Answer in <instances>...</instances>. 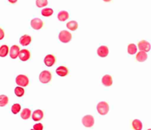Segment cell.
<instances>
[{"instance_id": "6da1fadb", "label": "cell", "mask_w": 151, "mask_h": 130, "mask_svg": "<svg viewBox=\"0 0 151 130\" xmlns=\"http://www.w3.org/2000/svg\"><path fill=\"white\" fill-rule=\"evenodd\" d=\"M98 113L101 115H106L109 111V105L107 102L102 101L99 102L96 106Z\"/></svg>"}, {"instance_id": "7a4b0ae2", "label": "cell", "mask_w": 151, "mask_h": 130, "mask_svg": "<svg viewBox=\"0 0 151 130\" xmlns=\"http://www.w3.org/2000/svg\"><path fill=\"white\" fill-rule=\"evenodd\" d=\"M59 39L63 43H67L72 39V34L68 30H62L59 34Z\"/></svg>"}, {"instance_id": "3957f363", "label": "cell", "mask_w": 151, "mask_h": 130, "mask_svg": "<svg viewBox=\"0 0 151 130\" xmlns=\"http://www.w3.org/2000/svg\"><path fill=\"white\" fill-rule=\"evenodd\" d=\"M39 81L43 84H47L52 79V74L49 71H42L39 74Z\"/></svg>"}, {"instance_id": "277c9868", "label": "cell", "mask_w": 151, "mask_h": 130, "mask_svg": "<svg viewBox=\"0 0 151 130\" xmlns=\"http://www.w3.org/2000/svg\"><path fill=\"white\" fill-rule=\"evenodd\" d=\"M16 83L19 86L21 87H26L29 84V78L26 75L19 74L16 78Z\"/></svg>"}, {"instance_id": "5b68a950", "label": "cell", "mask_w": 151, "mask_h": 130, "mask_svg": "<svg viewBox=\"0 0 151 130\" xmlns=\"http://www.w3.org/2000/svg\"><path fill=\"white\" fill-rule=\"evenodd\" d=\"M82 124L87 128H91L94 125V118L93 116L90 115H85V116L83 117L82 120Z\"/></svg>"}, {"instance_id": "8992f818", "label": "cell", "mask_w": 151, "mask_h": 130, "mask_svg": "<svg viewBox=\"0 0 151 130\" xmlns=\"http://www.w3.org/2000/svg\"><path fill=\"white\" fill-rule=\"evenodd\" d=\"M44 26V23L42 20L39 18L33 19L30 22V26L34 30H40Z\"/></svg>"}, {"instance_id": "52a82bcc", "label": "cell", "mask_w": 151, "mask_h": 130, "mask_svg": "<svg viewBox=\"0 0 151 130\" xmlns=\"http://www.w3.org/2000/svg\"><path fill=\"white\" fill-rule=\"evenodd\" d=\"M138 48L140 51L148 52L151 48V45L149 42L146 40H141L138 43Z\"/></svg>"}, {"instance_id": "ba28073f", "label": "cell", "mask_w": 151, "mask_h": 130, "mask_svg": "<svg viewBox=\"0 0 151 130\" xmlns=\"http://www.w3.org/2000/svg\"><path fill=\"white\" fill-rule=\"evenodd\" d=\"M19 52H20V48H19V47L18 46H16V45L12 46L10 49V51H9L10 58H12V59H16L19 57Z\"/></svg>"}, {"instance_id": "9c48e42d", "label": "cell", "mask_w": 151, "mask_h": 130, "mask_svg": "<svg viewBox=\"0 0 151 130\" xmlns=\"http://www.w3.org/2000/svg\"><path fill=\"white\" fill-rule=\"evenodd\" d=\"M56 63V57L52 54H47L44 59V63L47 67H51Z\"/></svg>"}, {"instance_id": "30bf717a", "label": "cell", "mask_w": 151, "mask_h": 130, "mask_svg": "<svg viewBox=\"0 0 151 130\" xmlns=\"http://www.w3.org/2000/svg\"><path fill=\"white\" fill-rule=\"evenodd\" d=\"M19 57L20 59V60L25 62L27 61L30 57V52L27 49H22L21 50L19 54Z\"/></svg>"}, {"instance_id": "8fae6325", "label": "cell", "mask_w": 151, "mask_h": 130, "mask_svg": "<svg viewBox=\"0 0 151 130\" xmlns=\"http://www.w3.org/2000/svg\"><path fill=\"white\" fill-rule=\"evenodd\" d=\"M109 54V49L108 46H101L97 49V54L100 57H106Z\"/></svg>"}, {"instance_id": "7c38bea8", "label": "cell", "mask_w": 151, "mask_h": 130, "mask_svg": "<svg viewBox=\"0 0 151 130\" xmlns=\"http://www.w3.org/2000/svg\"><path fill=\"white\" fill-rule=\"evenodd\" d=\"M31 41H32L31 37L29 35H27V34H25V35H23L22 37H20V39H19V43H20L21 46H27L30 44Z\"/></svg>"}, {"instance_id": "4fadbf2b", "label": "cell", "mask_w": 151, "mask_h": 130, "mask_svg": "<svg viewBox=\"0 0 151 130\" xmlns=\"http://www.w3.org/2000/svg\"><path fill=\"white\" fill-rule=\"evenodd\" d=\"M44 117V112L40 109H36L32 113V119L34 121H39Z\"/></svg>"}, {"instance_id": "5bb4252c", "label": "cell", "mask_w": 151, "mask_h": 130, "mask_svg": "<svg viewBox=\"0 0 151 130\" xmlns=\"http://www.w3.org/2000/svg\"><path fill=\"white\" fill-rule=\"evenodd\" d=\"M102 84L104 86H107V87L112 86L113 78L111 77V75H110V74H105V75H104L102 79Z\"/></svg>"}, {"instance_id": "9a60e30c", "label": "cell", "mask_w": 151, "mask_h": 130, "mask_svg": "<svg viewBox=\"0 0 151 130\" xmlns=\"http://www.w3.org/2000/svg\"><path fill=\"white\" fill-rule=\"evenodd\" d=\"M56 74H57L59 76L65 77L68 74L69 71L68 69H67V67H65V66H59V67L56 68Z\"/></svg>"}, {"instance_id": "2e32d148", "label": "cell", "mask_w": 151, "mask_h": 130, "mask_svg": "<svg viewBox=\"0 0 151 130\" xmlns=\"http://www.w3.org/2000/svg\"><path fill=\"white\" fill-rule=\"evenodd\" d=\"M69 13L66 10H61L60 12H59V14L57 15V18L60 22H65L66 20H67L69 19Z\"/></svg>"}, {"instance_id": "e0dca14e", "label": "cell", "mask_w": 151, "mask_h": 130, "mask_svg": "<svg viewBox=\"0 0 151 130\" xmlns=\"http://www.w3.org/2000/svg\"><path fill=\"white\" fill-rule=\"evenodd\" d=\"M136 59L138 62H144L148 59V54L147 52L140 51L139 52H138L136 56Z\"/></svg>"}, {"instance_id": "ac0fdd59", "label": "cell", "mask_w": 151, "mask_h": 130, "mask_svg": "<svg viewBox=\"0 0 151 130\" xmlns=\"http://www.w3.org/2000/svg\"><path fill=\"white\" fill-rule=\"evenodd\" d=\"M21 118H22L23 120H27L30 118L31 116V111H30V109L25 108L21 112Z\"/></svg>"}, {"instance_id": "d6986e66", "label": "cell", "mask_w": 151, "mask_h": 130, "mask_svg": "<svg viewBox=\"0 0 151 130\" xmlns=\"http://www.w3.org/2000/svg\"><path fill=\"white\" fill-rule=\"evenodd\" d=\"M9 48L7 45H2L0 46V57H5L9 53Z\"/></svg>"}, {"instance_id": "ffe728a7", "label": "cell", "mask_w": 151, "mask_h": 130, "mask_svg": "<svg viewBox=\"0 0 151 130\" xmlns=\"http://www.w3.org/2000/svg\"><path fill=\"white\" fill-rule=\"evenodd\" d=\"M132 127L134 130H141L143 128L142 123L141 120H138V119H135L132 122Z\"/></svg>"}, {"instance_id": "44dd1931", "label": "cell", "mask_w": 151, "mask_h": 130, "mask_svg": "<svg viewBox=\"0 0 151 130\" xmlns=\"http://www.w3.org/2000/svg\"><path fill=\"white\" fill-rule=\"evenodd\" d=\"M67 28L69 29L70 30H72V31H74V30H77L78 28V22H76V21L72 20V21H70L67 23L66 25Z\"/></svg>"}, {"instance_id": "7402d4cb", "label": "cell", "mask_w": 151, "mask_h": 130, "mask_svg": "<svg viewBox=\"0 0 151 130\" xmlns=\"http://www.w3.org/2000/svg\"><path fill=\"white\" fill-rule=\"evenodd\" d=\"M41 14L43 17H49L50 16H52L54 14V10L52 8H43L41 11Z\"/></svg>"}, {"instance_id": "603a6c76", "label": "cell", "mask_w": 151, "mask_h": 130, "mask_svg": "<svg viewBox=\"0 0 151 130\" xmlns=\"http://www.w3.org/2000/svg\"><path fill=\"white\" fill-rule=\"evenodd\" d=\"M137 46H136L133 43H131V44L128 45V54H130V55H133V54H136L137 52Z\"/></svg>"}, {"instance_id": "cb8c5ba5", "label": "cell", "mask_w": 151, "mask_h": 130, "mask_svg": "<svg viewBox=\"0 0 151 130\" xmlns=\"http://www.w3.org/2000/svg\"><path fill=\"white\" fill-rule=\"evenodd\" d=\"M9 99L7 95H0V107H4L8 103Z\"/></svg>"}, {"instance_id": "d4e9b609", "label": "cell", "mask_w": 151, "mask_h": 130, "mask_svg": "<svg viewBox=\"0 0 151 130\" xmlns=\"http://www.w3.org/2000/svg\"><path fill=\"white\" fill-rule=\"evenodd\" d=\"M14 93L17 97L21 98L25 95V89L21 86H18V87H16L15 89H14Z\"/></svg>"}, {"instance_id": "484cf974", "label": "cell", "mask_w": 151, "mask_h": 130, "mask_svg": "<svg viewBox=\"0 0 151 130\" xmlns=\"http://www.w3.org/2000/svg\"><path fill=\"white\" fill-rule=\"evenodd\" d=\"M21 111V105L19 104V103H15L11 107V111L12 113L14 114V115H16L18 114L19 111Z\"/></svg>"}, {"instance_id": "4316f807", "label": "cell", "mask_w": 151, "mask_h": 130, "mask_svg": "<svg viewBox=\"0 0 151 130\" xmlns=\"http://www.w3.org/2000/svg\"><path fill=\"white\" fill-rule=\"evenodd\" d=\"M48 4L47 0H36V5L38 8H44Z\"/></svg>"}, {"instance_id": "83f0119b", "label": "cell", "mask_w": 151, "mask_h": 130, "mask_svg": "<svg viewBox=\"0 0 151 130\" xmlns=\"http://www.w3.org/2000/svg\"><path fill=\"white\" fill-rule=\"evenodd\" d=\"M43 125L42 123H36L34 126V129L35 130H43Z\"/></svg>"}, {"instance_id": "f1b7e54d", "label": "cell", "mask_w": 151, "mask_h": 130, "mask_svg": "<svg viewBox=\"0 0 151 130\" xmlns=\"http://www.w3.org/2000/svg\"><path fill=\"white\" fill-rule=\"evenodd\" d=\"M4 37H5V32H4L3 29L0 28V40L3 39Z\"/></svg>"}, {"instance_id": "f546056e", "label": "cell", "mask_w": 151, "mask_h": 130, "mask_svg": "<svg viewBox=\"0 0 151 130\" xmlns=\"http://www.w3.org/2000/svg\"><path fill=\"white\" fill-rule=\"evenodd\" d=\"M18 0H8V2L11 4H15Z\"/></svg>"}, {"instance_id": "4dcf8cb0", "label": "cell", "mask_w": 151, "mask_h": 130, "mask_svg": "<svg viewBox=\"0 0 151 130\" xmlns=\"http://www.w3.org/2000/svg\"><path fill=\"white\" fill-rule=\"evenodd\" d=\"M103 1H104V2H111V0H103Z\"/></svg>"}, {"instance_id": "1f68e13d", "label": "cell", "mask_w": 151, "mask_h": 130, "mask_svg": "<svg viewBox=\"0 0 151 130\" xmlns=\"http://www.w3.org/2000/svg\"><path fill=\"white\" fill-rule=\"evenodd\" d=\"M148 130H151V129H148Z\"/></svg>"}, {"instance_id": "d6a6232c", "label": "cell", "mask_w": 151, "mask_h": 130, "mask_svg": "<svg viewBox=\"0 0 151 130\" xmlns=\"http://www.w3.org/2000/svg\"><path fill=\"white\" fill-rule=\"evenodd\" d=\"M30 130H35V129H30Z\"/></svg>"}]
</instances>
